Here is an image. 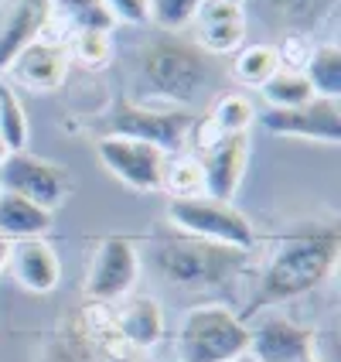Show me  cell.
Here are the masks:
<instances>
[{
	"label": "cell",
	"mask_w": 341,
	"mask_h": 362,
	"mask_svg": "<svg viewBox=\"0 0 341 362\" xmlns=\"http://www.w3.org/2000/svg\"><path fill=\"white\" fill-rule=\"evenodd\" d=\"M341 257V229L338 222H318V226H304L294 236L273 250L270 263L263 267L260 287L253 294V301L246 304L239 318H253L260 308L283 301H297L304 294L318 291L338 267Z\"/></svg>",
	"instance_id": "6da1fadb"
},
{
	"label": "cell",
	"mask_w": 341,
	"mask_h": 362,
	"mask_svg": "<svg viewBox=\"0 0 341 362\" xmlns=\"http://www.w3.org/2000/svg\"><path fill=\"white\" fill-rule=\"evenodd\" d=\"M150 263L167 284L201 291V287H225L249 267V253L212 240L195 236H161L150 250Z\"/></svg>",
	"instance_id": "7a4b0ae2"
},
{
	"label": "cell",
	"mask_w": 341,
	"mask_h": 362,
	"mask_svg": "<svg viewBox=\"0 0 341 362\" xmlns=\"http://www.w3.org/2000/svg\"><path fill=\"white\" fill-rule=\"evenodd\" d=\"M140 76L154 96L191 103L212 82V55L201 52L195 41L164 31L140 48Z\"/></svg>",
	"instance_id": "3957f363"
},
{
	"label": "cell",
	"mask_w": 341,
	"mask_h": 362,
	"mask_svg": "<svg viewBox=\"0 0 341 362\" xmlns=\"http://www.w3.org/2000/svg\"><path fill=\"white\" fill-rule=\"evenodd\" d=\"M246 345L249 325L225 304H195L178 325L181 362H236Z\"/></svg>",
	"instance_id": "277c9868"
},
{
	"label": "cell",
	"mask_w": 341,
	"mask_h": 362,
	"mask_svg": "<svg viewBox=\"0 0 341 362\" xmlns=\"http://www.w3.org/2000/svg\"><path fill=\"white\" fill-rule=\"evenodd\" d=\"M167 219H171V226H178L184 236H195V240L225 243V246H236L246 253H253V246H256V229H253L249 216L225 199H212V195L171 199L167 202Z\"/></svg>",
	"instance_id": "5b68a950"
},
{
	"label": "cell",
	"mask_w": 341,
	"mask_h": 362,
	"mask_svg": "<svg viewBox=\"0 0 341 362\" xmlns=\"http://www.w3.org/2000/svg\"><path fill=\"white\" fill-rule=\"evenodd\" d=\"M191 113L188 110H150L143 103L123 100L109 110L106 130L109 137H130V141L154 144L164 154L184 151V141L191 137Z\"/></svg>",
	"instance_id": "8992f818"
},
{
	"label": "cell",
	"mask_w": 341,
	"mask_h": 362,
	"mask_svg": "<svg viewBox=\"0 0 341 362\" xmlns=\"http://www.w3.org/2000/svg\"><path fill=\"white\" fill-rule=\"evenodd\" d=\"M140 277V253L126 236H106L85 270V301L113 304L126 298Z\"/></svg>",
	"instance_id": "52a82bcc"
},
{
	"label": "cell",
	"mask_w": 341,
	"mask_h": 362,
	"mask_svg": "<svg viewBox=\"0 0 341 362\" xmlns=\"http://www.w3.org/2000/svg\"><path fill=\"white\" fill-rule=\"evenodd\" d=\"M0 192H14V195H24L35 205L55 212L61 202L68 199L72 192V178L61 171L59 164L41 161L28 151H14L7 154V161L0 164Z\"/></svg>",
	"instance_id": "ba28073f"
},
{
	"label": "cell",
	"mask_w": 341,
	"mask_h": 362,
	"mask_svg": "<svg viewBox=\"0 0 341 362\" xmlns=\"http://www.w3.org/2000/svg\"><path fill=\"white\" fill-rule=\"evenodd\" d=\"M96 154L113 178H120L133 192H161V175L167 154L154 144L130 141V137H102Z\"/></svg>",
	"instance_id": "9c48e42d"
},
{
	"label": "cell",
	"mask_w": 341,
	"mask_h": 362,
	"mask_svg": "<svg viewBox=\"0 0 341 362\" xmlns=\"http://www.w3.org/2000/svg\"><path fill=\"white\" fill-rule=\"evenodd\" d=\"M314 345H318L314 328L287 315H266L249 328L246 356H253V362H301L314 356Z\"/></svg>",
	"instance_id": "30bf717a"
},
{
	"label": "cell",
	"mask_w": 341,
	"mask_h": 362,
	"mask_svg": "<svg viewBox=\"0 0 341 362\" xmlns=\"http://www.w3.org/2000/svg\"><path fill=\"white\" fill-rule=\"evenodd\" d=\"M260 123L270 134H280V137H301V141H321V144L341 141L338 100L311 96L307 103L290 106V110H266Z\"/></svg>",
	"instance_id": "8fae6325"
},
{
	"label": "cell",
	"mask_w": 341,
	"mask_h": 362,
	"mask_svg": "<svg viewBox=\"0 0 341 362\" xmlns=\"http://www.w3.org/2000/svg\"><path fill=\"white\" fill-rule=\"evenodd\" d=\"M205 195L232 202L239 192L246 168H249V134H222L215 144H208L198 154Z\"/></svg>",
	"instance_id": "7c38bea8"
},
{
	"label": "cell",
	"mask_w": 341,
	"mask_h": 362,
	"mask_svg": "<svg viewBox=\"0 0 341 362\" xmlns=\"http://www.w3.org/2000/svg\"><path fill=\"white\" fill-rule=\"evenodd\" d=\"M52 21V0H0V72H7L28 45L41 41Z\"/></svg>",
	"instance_id": "4fadbf2b"
},
{
	"label": "cell",
	"mask_w": 341,
	"mask_h": 362,
	"mask_svg": "<svg viewBox=\"0 0 341 362\" xmlns=\"http://www.w3.org/2000/svg\"><path fill=\"white\" fill-rule=\"evenodd\" d=\"M191 24L198 31V48L208 55L239 52L246 41V14L242 7L225 4V0H205Z\"/></svg>",
	"instance_id": "5bb4252c"
},
{
	"label": "cell",
	"mask_w": 341,
	"mask_h": 362,
	"mask_svg": "<svg viewBox=\"0 0 341 362\" xmlns=\"http://www.w3.org/2000/svg\"><path fill=\"white\" fill-rule=\"evenodd\" d=\"M68 65H72V59H68L65 45L41 38L35 45H28L7 72H14V79L20 86H28V89H35V93H52V89H59L65 82Z\"/></svg>",
	"instance_id": "9a60e30c"
},
{
	"label": "cell",
	"mask_w": 341,
	"mask_h": 362,
	"mask_svg": "<svg viewBox=\"0 0 341 362\" xmlns=\"http://www.w3.org/2000/svg\"><path fill=\"white\" fill-rule=\"evenodd\" d=\"M7 270H11V277H14L24 291H31V294H52L61 281L59 253L44 240L11 243Z\"/></svg>",
	"instance_id": "2e32d148"
},
{
	"label": "cell",
	"mask_w": 341,
	"mask_h": 362,
	"mask_svg": "<svg viewBox=\"0 0 341 362\" xmlns=\"http://www.w3.org/2000/svg\"><path fill=\"white\" fill-rule=\"evenodd\" d=\"M164 308L154 298H130L120 304L116 318H113V332L116 339L126 342L130 349H154L164 339Z\"/></svg>",
	"instance_id": "e0dca14e"
},
{
	"label": "cell",
	"mask_w": 341,
	"mask_h": 362,
	"mask_svg": "<svg viewBox=\"0 0 341 362\" xmlns=\"http://www.w3.org/2000/svg\"><path fill=\"white\" fill-rule=\"evenodd\" d=\"M52 226H55V219L48 209H41L31 199L14 195V192H0V236L7 243L41 240Z\"/></svg>",
	"instance_id": "ac0fdd59"
},
{
	"label": "cell",
	"mask_w": 341,
	"mask_h": 362,
	"mask_svg": "<svg viewBox=\"0 0 341 362\" xmlns=\"http://www.w3.org/2000/svg\"><path fill=\"white\" fill-rule=\"evenodd\" d=\"M304 79L311 82V93L321 100L341 96V48L338 45H318L304 62Z\"/></svg>",
	"instance_id": "d6986e66"
},
{
	"label": "cell",
	"mask_w": 341,
	"mask_h": 362,
	"mask_svg": "<svg viewBox=\"0 0 341 362\" xmlns=\"http://www.w3.org/2000/svg\"><path fill=\"white\" fill-rule=\"evenodd\" d=\"M161 188L171 199H191V195H205V178H201V164L195 154H167L161 175Z\"/></svg>",
	"instance_id": "ffe728a7"
},
{
	"label": "cell",
	"mask_w": 341,
	"mask_h": 362,
	"mask_svg": "<svg viewBox=\"0 0 341 362\" xmlns=\"http://www.w3.org/2000/svg\"><path fill=\"white\" fill-rule=\"evenodd\" d=\"M260 93L270 110H290V106H301V103H307L314 96L311 82L304 79V72H297V69H277L260 86Z\"/></svg>",
	"instance_id": "44dd1931"
},
{
	"label": "cell",
	"mask_w": 341,
	"mask_h": 362,
	"mask_svg": "<svg viewBox=\"0 0 341 362\" xmlns=\"http://www.w3.org/2000/svg\"><path fill=\"white\" fill-rule=\"evenodd\" d=\"M55 11L65 24H72V31H113L116 24L106 0H52V14Z\"/></svg>",
	"instance_id": "7402d4cb"
},
{
	"label": "cell",
	"mask_w": 341,
	"mask_h": 362,
	"mask_svg": "<svg viewBox=\"0 0 341 362\" xmlns=\"http://www.w3.org/2000/svg\"><path fill=\"white\" fill-rule=\"evenodd\" d=\"M0 137L11 154L28 147V117L11 82H0Z\"/></svg>",
	"instance_id": "603a6c76"
},
{
	"label": "cell",
	"mask_w": 341,
	"mask_h": 362,
	"mask_svg": "<svg viewBox=\"0 0 341 362\" xmlns=\"http://www.w3.org/2000/svg\"><path fill=\"white\" fill-rule=\"evenodd\" d=\"M253 120H256V106L242 93H225L212 106V127L219 134H249Z\"/></svg>",
	"instance_id": "cb8c5ba5"
},
{
	"label": "cell",
	"mask_w": 341,
	"mask_h": 362,
	"mask_svg": "<svg viewBox=\"0 0 341 362\" xmlns=\"http://www.w3.org/2000/svg\"><path fill=\"white\" fill-rule=\"evenodd\" d=\"M65 48H68V59L85 69H106L113 62V35L109 31H72Z\"/></svg>",
	"instance_id": "d4e9b609"
},
{
	"label": "cell",
	"mask_w": 341,
	"mask_h": 362,
	"mask_svg": "<svg viewBox=\"0 0 341 362\" xmlns=\"http://www.w3.org/2000/svg\"><path fill=\"white\" fill-rule=\"evenodd\" d=\"M236 76H239L246 86H256L260 89L263 82L270 79L277 69H280V55L273 45H246L239 55H236Z\"/></svg>",
	"instance_id": "484cf974"
},
{
	"label": "cell",
	"mask_w": 341,
	"mask_h": 362,
	"mask_svg": "<svg viewBox=\"0 0 341 362\" xmlns=\"http://www.w3.org/2000/svg\"><path fill=\"white\" fill-rule=\"evenodd\" d=\"M266 4L283 24L301 28V31L311 28V24H321L335 7V0H266Z\"/></svg>",
	"instance_id": "4316f807"
},
{
	"label": "cell",
	"mask_w": 341,
	"mask_h": 362,
	"mask_svg": "<svg viewBox=\"0 0 341 362\" xmlns=\"http://www.w3.org/2000/svg\"><path fill=\"white\" fill-rule=\"evenodd\" d=\"M205 0H150V21L167 31V35H174L181 28H188L195 14H198V7Z\"/></svg>",
	"instance_id": "83f0119b"
},
{
	"label": "cell",
	"mask_w": 341,
	"mask_h": 362,
	"mask_svg": "<svg viewBox=\"0 0 341 362\" xmlns=\"http://www.w3.org/2000/svg\"><path fill=\"white\" fill-rule=\"evenodd\" d=\"M106 7L116 24H150V0H106Z\"/></svg>",
	"instance_id": "f1b7e54d"
},
{
	"label": "cell",
	"mask_w": 341,
	"mask_h": 362,
	"mask_svg": "<svg viewBox=\"0 0 341 362\" xmlns=\"http://www.w3.org/2000/svg\"><path fill=\"white\" fill-rule=\"evenodd\" d=\"M109 362H154V359H147V356H140V352H126V356H109Z\"/></svg>",
	"instance_id": "f546056e"
},
{
	"label": "cell",
	"mask_w": 341,
	"mask_h": 362,
	"mask_svg": "<svg viewBox=\"0 0 341 362\" xmlns=\"http://www.w3.org/2000/svg\"><path fill=\"white\" fill-rule=\"evenodd\" d=\"M7 257H11V243H7L4 236H0V274L7 270Z\"/></svg>",
	"instance_id": "4dcf8cb0"
},
{
	"label": "cell",
	"mask_w": 341,
	"mask_h": 362,
	"mask_svg": "<svg viewBox=\"0 0 341 362\" xmlns=\"http://www.w3.org/2000/svg\"><path fill=\"white\" fill-rule=\"evenodd\" d=\"M7 154H11V151H7V144H4V137H0V164L7 161Z\"/></svg>",
	"instance_id": "1f68e13d"
},
{
	"label": "cell",
	"mask_w": 341,
	"mask_h": 362,
	"mask_svg": "<svg viewBox=\"0 0 341 362\" xmlns=\"http://www.w3.org/2000/svg\"><path fill=\"white\" fill-rule=\"evenodd\" d=\"M301 362H321V359H318V356H307V359H301Z\"/></svg>",
	"instance_id": "d6a6232c"
},
{
	"label": "cell",
	"mask_w": 341,
	"mask_h": 362,
	"mask_svg": "<svg viewBox=\"0 0 341 362\" xmlns=\"http://www.w3.org/2000/svg\"><path fill=\"white\" fill-rule=\"evenodd\" d=\"M225 4H236V7H242V0H225Z\"/></svg>",
	"instance_id": "836d02e7"
}]
</instances>
